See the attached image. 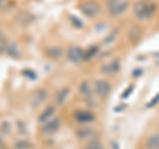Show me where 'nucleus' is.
<instances>
[{"label":"nucleus","mask_w":159,"mask_h":149,"mask_svg":"<svg viewBox=\"0 0 159 149\" xmlns=\"http://www.w3.org/2000/svg\"><path fill=\"white\" fill-rule=\"evenodd\" d=\"M147 147L150 149H159V135H152L147 138Z\"/></svg>","instance_id":"14"},{"label":"nucleus","mask_w":159,"mask_h":149,"mask_svg":"<svg viewBox=\"0 0 159 149\" xmlns=\"http://www.w3.org/2000/svg\"><path fill=\"white\" fill-rule=\"evenodd\" d=\"M85 57V53L81 48L78 46H70L68 50V59L72 62H80L81 59Z\"/></svg>","instance_id":"5"},{"label":"nucleus","mask_w":159,"mask_h":149,"mask_svg":"<svg viewBox=\"0 0 159 149\" xmlns=\"http://www.w3.org/2000/svg\"><path fill=\"white\" fill-rule=\"evenodd\" d=\"M3 4H4V0H0V8H2Z\"/></svg>","instance_id":"18"},{"label":"nucleus","mask_w":159,"mask_h":149,"mask_svg":"<svg viewBox=\"0 0 159 149\" xmlns=\"http://www.w3.org/2000/svg\"><path fill=\"white\" fill-rule=\"evenodd\" d=\"M94 90H96L97 95L99 98H106L110 92L111 87H110V83L105 79H97L96 83H94Z\"/></svg>","instance_id":"3"},{"label":"nucleus","mask_w":159,"mask_h":149,"mask_svg":"<svg viewBox=\"0 0 159 149\" xmlns=\"http://www.w3.org/2000/svg\"><path fill=\"white\" fill-rule=\"evenodd\" d=\"M54 112H56V108H54V106H48L45 110H44L41 113H40V116H39V121L40 123H47L48 120H51V119L53 117L54 115Z\"/></svg>","instance_id":"9"},{"label":"nucleus","mask_w":159,"mask_h":149,"mask_svg":"<svg viewBox=\"0 0 159 149\" xmlns=\"http://www.w3.org/2000/svg\"><path fill=\"white\" fill-rule=\"evenodd\" d=\"M129 8V3L126 0H109L107 2V11L111 16H121Z\"/></svg>","instance_id":"2"},{"label":"nucleus","mask_w":159,"mask_h":149,"mask_svg":"<svg viewBox=\"0 0 159 149\" xmlns=\"http://www.w3.org/2000/svg\"><path fill=\"white\" fill-rule=\"evenodd\" d=\"M60 124H61V121H60L58 117H52L51 120H48L47 123H44L43 132L44 133H54L56 131H58Z\"/></svg>","instance_id":"6"},{"label":"nucleus","mask_w":159,"mask_h":149,"mask_svg":"<svg viewBox=\"0 0 159 149\" xmlns=\"http://www.w3.org/2000/svg\"><path fill=\"white\" fill-rule=\"evenodd\" d=\"M85 149H105V148H103V145L98 140H94L93 138V140H90V143L85 147Z\"/></svg>","instance_id":"16"},{"label":"nucleus","mask_w":159,"mask_h":149,"mask_svg":"<svg viewBox=\"0 0 159 149\" xmlns=\"http://www.w3.org/2000/svg\"><path fill=\"white\" fill-rule=\"evenodd\" d=\"M81 11L88 17H96L99 13V6L94 2H86L81 6Z\"/></svg>","instance_id":"4"},{"label":"nucleus","mask_w":159,"mask_h":149,"mask_svg":"<svg viewBox=\"0 0 159 149\" xmlns=\"http://www.w3.org/2000/svg\"><path fill=\"white\" fill-rule=\"evenodd\" d=\"M74 119L78 123H90L94 120V115L90 111H85V110H80L74 113Z\"/></svg>","instance_id":"8"},{"label":"nucleus","mask_w":159,"mask_h":149,"mask_svg":"<svg viewBox=\"0 0 159 149\" xmlns=\"http://www.w3.org/2000/svg\"><path fill=\"white\" fill-rule=\"evenodd\" d=\"M154 12H155V4L148 2V0H141V2L135 3L134 6V15L139 20H147L150 19Z\"/></svg>","instance_id":"1"},{"label":"nucleus","mask_w":159,"mask_h":149,"mask_svg":"<svg viewBox=\"0 0 159 149\" xmlns=\"http://www.w3.org/2000/svg\"><path fill=\"white\" fill-rule=\"evenodd\" d=\"M80 92H81V95L84 98H92V88H90V84H89V82L84 81L81 83V86H80Z\"/></svg>","instance_id":"13"},{"label":"nucleus","mask_w":159,"mask_h":149,"mask_svg":"<svg viewBox=\"0 0 159 149\" xmlns=\"http://www.w3.org/2000/svg\"><path fill=\"white\" fill-rule=\"evenodd\" d=\"M158 102H159V95H157V98H155V99H152V100H151L150 103H148V106H147V107H152L154 104H157Z\"/></svg>","instance_id":"17"},{"label":"nucleus","mask_w":159,"mask_h":149,"mask_svg":"<svg viewBox=\"0 0 159 149\" xmlns=\"http://www.w3.org/2000/svg\"><path fill=\"white\" fill-rule=\"evenodd\" d=\"M47 53L49 57H53V58H60L62 56V50L60 48H49Z\"/></svg>","instance_id":"15"},{"label":"nucleus","mask_w":159,"mask_h":149,"mask_svg":"<svg viewBox=\"0 0 159 149\" xmlns=\"http://www.w3.org/2000/svg\"><path fill=\"white\" fill-rule=\"evenodd\" d=\"M76 135L81 140H93L94 136H96V131L92 127H82L76 132Z\"/></svg>","instance_id":"7"},{"label":"nucleus","mask_w":159,"mask_h":149,"mask_svg":"<svg viewBox=\"0 0 159 149\" xmlns=\"http://www.w3.org/2000/svg\"><path fill=\"white\" fill-rule=\"evenodd\" d=\"M45 96H47L45 90H37V92H34V95L32 96V104L34 107L40 106V104L45 100Z\"/></svg>","instance_id":"12"},{"label":"nucleus","mask_w":159,"mask_h":149,"mask_svg":"<svg viewBox=\"0 0 159 149\" xmlns=\"http://www.w3.org/2000/svg\"><path fill=\"white\" fill-rule=\"evenodd\" d=\"M0 145H3V140H2V138H0Z\"/></svg>","instance_id":"19"},{"label":"nucleus","mask_w":159,"mask_h":149,"mask_svg":"<svg viewBox=\"0 0 159 149\" xmlns=\"http://www.w3.org/2000/svg\"><path fill=\"white\" fill-rule=\"evenodd\" d=\"M70 95V88L69 87H62L61 90H58L56 94V103L57 104H64L66 102V99Z\"/></svg>","instance_id":"11"},{"label":"nucleus","mask_w":159,"mask_h":149,"mask_svg":"<svg viewBox=\"0 0 159 149\" xmlns=\"http://www.w3.org/2000/svg\"><path fill=\"white\" fill-rule=\"evenodd\" d=\"M102 73L103 74H107V75H113L119 70V62L118 61H113V62H109L106 65L102 66Z\"/></svg>","instance_id":"10"}]
</instances>
